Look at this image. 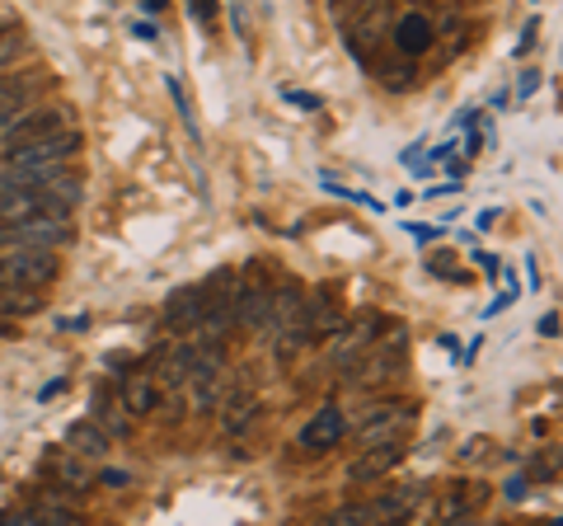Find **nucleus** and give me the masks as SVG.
Masks as SVG:
<instances>
[{"mask_svg": "<svg viewBox=\"0 0 563 526\" xmlns=\"http://www.w3.org/2000/svg\"><path fill=\"white\" fill-rule=\"evenodd\" d=\"M29 517L38 522V526H90L80 507H70V503H62V498H33V503H29Z\"/></svg>", "mask_w": 563, "mask_h": 526, "instance_id": "13", "label": "nucleus"}, {"mask_svg": "<svg viewBox=\"0 0 563 526\" xmlns=\"http://www.w3.org/2000/svg\"><path fill=\"white\" fill-rule=\"evenodd\" d=\"M24 52V29L14 20H0V66H10Z\"/></svg>", "mask_w": 563, "mask_h": 526, "instance_id": "19", "label": "nucleus"}, {"mask_svg": "<svg viewBox=\"0 0 563 526\" xmlns=\"http://www.w3.org/2000/svg\"><path fill=\"white\" fill-rule=\"evenodd\" d=\"M66 442L76 447V451H85V456H103V451L113 447V442H109V432L95 428L90 418H80V424H70V428H66Z\"/></svg>", "mask_w": 563, "mask_h": 526, "instance_id": "14", "label": "nucleus"}, {"mask_svg": "<svg viewBox=\"0 0 563 526\" xmlns=\"http://www.w3.org/2000/svg\"><path fill=\"white\" fill-rule=\"evenodd\" d=\"M57 273H62V263H57V254H47V250H24V244L0 250V277H5V287L43 292L47 283H57Z\"/></svg>", "mask_w": 563, "mask_h": 526, "instance_id": "1", "label": "nucleus"}, {"mask_svg": "<svg viewBox=\"0 0 563 526\" xmlns=\"http://www.w3.org/2000/svg\"><path fill=\"white\" fill-rule=\"evenodd\" d=\"M380 329H385V320H380V315H362V320L343 325V335L333 339V362H339L343 372H347V366L357 362V358L366 353V348H372V343L380 339Z\"/></svg>", "mask_w": 563, "mask_h": 526, "instance_id": "7", "label": "nucleus"}, {"mask_svg": "<svg viewBox=\"0 0 563 526\" xmlns=\"http://www.w3.org/2000/svg\"><path fill=\"white\" fill-rule=\"evenodd\" d=\"M413 428V405H376L366 418H357V437L366 447H395Z\"/></svg>", "mask_w": 563, "mask_h": 526, "instance_id": "4", "label": "nucleus"}, {"mask_svg": "<svg viewBox=\"0 0 563 526\" xmlns=\"http://www.w3.org/2000/svg\"><path fill=\"white\" fill-rule=\"evenodd\" d=\"M155 405H161V391H155V381H132L122 385V409L128 414H151Z\"/></svg>", "mask_w": 563, "mask_h": 526, "instance_id": "15", "label": "nucleus"}, {"mask_svg": "<svg viewBox=\"0 0 563 526\" xmlns=\"http://www.w3.org/2000/svg\"><path fill=\"white\" fill-rule=\"evenodd\" d=\"M62 132H70V109H43V103H33L29 113L0 128V142H5V151H20L33 142H47V136H62Z\"/></svg>", "mask_w": 563, "mask_h": 526, "instance_id": "3", "label": "nucleus"}, {"mask_svg": "<svg viewBox=\"0 0 563 526\" xmlns=\"http://www.w3.org/2000/svg\"><path fill=\"white\" fill-rule=\"evenodd\" d=\"M95 428H103V432H109V442H113V437H128V409H122V405H113V399L109 395H99V409H95Z\"/></svg>", "mask_w": 563, "mask_h": 526, "instance_id": "17", "label": "nucleus"}, {"mask_svg": "<svg viewBox=\"0 0 563 526\" xmlns=\"http://www.w3.org/2000/svg\"><path fill=\"white\" fill-rule=\"evenodd\" d=\"M536 85H540V76L526 72V76H521V95H536Z\"/></svg>", "mask_w": 563, "mask_h": 526, "instance_id": "25", "label": "nucleus"}, {"mask_svg": "<svg viewBox=\"0 0 563 526\" xmlns=\"http://www.w3.org/2000/svg\"><path fill=\"white\" fill-rule=\"evenodd\" d=\"M484 498H488L484 484L455 480V484L446 489V498L437 503V517H442V522H470V513H474V507H484Z\"/></svg>", "mask_w": 563, "mask_h": 526, "instance_id": "12", "label": "nucleus"}, {"mask_svg": "<svg viewBox=\"0 0 563 526\" xmlns=\"http://www.w3.org/2000/svg\"><path fill=\"white\" fill-rule=\"evenodd\" d=\"M390 24H395V14L385 10V6H357V24H347V47H352V57L372 66V47L390 39Z\"/></svg>", "mask_w": 563, "mask_h": 526, "instance_id": "6", "label": "nucleus"}, {"mask_svg": "<svg viewBox=\"0 0 563 526\" xmlns=\"http://www.w3.org/2000/svg\"><path fill=\"white\" fill-rule=\"evenodd\" d=\"M404 461V442H395V447H366L357 461L347 465V480L352 484H372V480H385L390 470Z\"/></svg>", "mask_w": 563, "mask_h": 526, "instance_id": "9", "label": "nucleus"}, {"mask_svg": "<svg viewBox=\"0 0 563 526\" xmlns=\"http://www.w3.org/2000/svg\"><path fill=\"white\" fill-rule=\"evenodd\" d=\"M202 315H207V292L202 287H179L165 302V325L169 329H202Z\"/></svg>", "mask_w": 563, "mask_h": 526, "instance_id": "10", "label": "nucleus"}, {"mask_svg": "<svg viewBox=\"0 0 563 526\" xmlns=\"http://www.w3.org/2000/svg\"><path fill=\"white\" fill-rule=\"evenodd\" d=\"M169 95H174V103H179V118L188 122V132L198 136V122H192V109H188V95H184V85H179V76H169Z\"/></svg>", "mask_w": 563, "mask_h": 526, "instance_id": "22", "label": "nucleus"}, {"mask_svg": "<svg viewBox=\"0 0 563 526\" xmlns=\"http://www.w3.org/2000/svg\"><path fill=\"white\" fill-rule=\"evenodd\" d=\"M409 231H413V240H422V244H428V240H437V235H442V231H437V226H409Z\"/></svg>", "mask_w": 563, "mask_h": 526, "instance_id": "24", "label": "nucleus"}, {"mask_svg": "<svg viewBox=\"0 0 563 526\" xmlns=\"http://www.w3.org/2000/svg\"><path fill=\"white\" fill-rule=\"evenodd\" d=\"M43 85H47V80H43L38 72L0 80V128H5V122H14L20 113H29V109H33V99H38V90H43Z\"/></svg>", "mask_w": 563, "mask_h": 526, "instance_id": "8", "label": "nucleus"}, {"mask_svg": "<svg viewBox=\"0 0 563 526\" xmlns=\"http://www.w3.org/2000/svg\"><path fill=\"white\" fill-rule=\"evenodd\" d=\"M404 353H409V343H404V329H395V335H380L357 362L347 366L343 381H347V385H380V381H390V376L399 372Z\"/></svg>", "mask_w": 563, "mask_h": 526, "instance_id": "2", "label": "nucleus"}, {"mask_svg": "<svg viewBox=\"0 0 563 526\" xmlns=\"http://www.w3.org/2000/svg\"><path fill=\"white\" fill-rule=\"evenodd\" d=\"M498 456H507V451L493 442V437H470V442L461 447V461H465V465H470V461H474V465H488V461H498Z\"/></svg>", "mask_w": 563, "mask_h": 526, "instance_id": "18", "label": "nucleus"}, {"mask_svg": "<svg viewBox=\"0 0 563 526\" xmlns=\"http://www.w3.org/2000/svg\"><path fill=\"white\" fill-rule=\"evenodd\" d=\"M390 43L399 52V62H418L422 52H428L437 43V24H432V14H422V10H404L395 14V24H390Z\"/></svg>", "mask_w": 563, "mask_h": 526, "instance_id": "5", "label": "nucleus"}, {"mask_svg": "<svg viewBox=\"0 0 563 526\" xmlns=\"http://www.w3.org/2000/svg\"><path fill=\"white\" fill-rule=\"evenodd\" d=\"M0 292H5V277H0Z\"/></svg>", "mask_w": 563, "mask_h": 526, "instance_id": "28", "label": "nucleus"}, {"mask_svg": "<svg viewBox=\"0 0 563 526\" xmlns=\"http://www.w3.org/2000/svg\"><path fill=\"white\" fill-rule=\"evenodd\" d=\"M43 302H38V292H20V287H5L0 292V310L5 315H33Z\"/></svg>", "mask_w": 563, "mask_h": 526, "instance_id": "20", "label": "nucleus"}, {"mask_svg": "<svg viewBox=\"0 0 563 526\" xmlns=\"http://www.w3.org/2000/svg\"><path fill=\"white\" fill-rule=\"evenodd\" d=\"M343 432H347V418L339 409H320L310 418V424L301 428V447L306 451H329V447H339L343 442Z\"/></svg>", "mask_w": 563, "mask_h": 526, "instance_id": "11", "label": "nucleus"}, {"mask_svg": "<svg viewBox=\"0 0 563 526\" xmlns=\"http://www.w3.org/2000/svg\"><path fill=\"white\" fill-rule=\"evenodd\" d=\"M188 14L198 24H211V20H217V6H202V0H198V6H188Z\"/></svg>", "mask_w": 563, "mask_h": 526, "instance_id": "23", "label": "nucleus"}, {"mask_svg": "<svg viewBox=\"0 0 563 526\" xmlns=\"http://www.w3.org/2000/svg\"><path fill=\"white\" fill-rule=\"evenodd\" d=\"M254 418H258V399L235 391V399H231V405H225V432H231V437L250 432V428H254Z\"/></svg>", "mask_w": 563, "mask_h": 526, "instance_id": "16", "label": "nucleus"}, {"mask_svg": "<svg viewBox=\"0 0 563 526\" xmlns=\"http://www.w3.org/2000/svg\"><path fill=\"white\" fill-rule=\"evenodd\" d=\"M62 391H66V381H47V385H43V399H52V395H62Z\"/></svg>", "mask_w": 563, "mask_h": 526, "instance_id": "26", "label": "nucleus"}, {"mask_svg": "<svg viewBox=\"0 0 563 526\" xmlns=\"http://www.w3.org/2000/svg\"><path fill=\"white\" fill-rule=\"evenodd\" d=\"M380 80L385 85H390V90H409V85H413V62H390V66H380Z\"/></svg>", "mask_w": 563, "mask_h": 526, "instance_id": "21", "label": "nucleus"}, {"mask_svg": "<svg viewBox=\"0 0 563 526\" xmlns=\"http://www.w3.org/2000/svg\"><path fill=\"white\" fill-rule=\"evenodd\" d=\"M385 526H409V522H385Z\"/></svg>", "mask_w": 563, "mask_h": 526, "instance_id": "27", "label": "nucleus"}]
</instances>
